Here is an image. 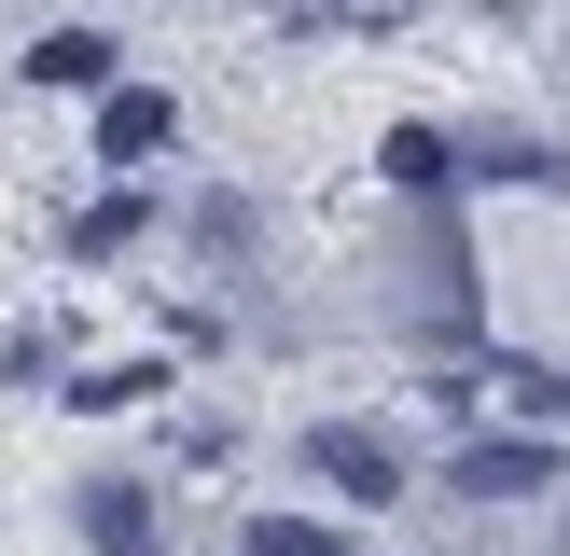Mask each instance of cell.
Masks as SVG:
<instances>
[{
  "mask_svg": "<svg viewBox=\"0 0 570 556\" xmlns=\"http://www.w3.org/2000/svg\"><path fill=\"white\" fill-rule=\"evenodd\" d=\"M126 70V56L98 42V28H42V42H28V83H111Z\"/></svg>",
  "mask_w": 570,
  "mask_h": 556,
  "instance_id": "cell-6",
  "label": "cell"
},
{
  "mask_svg": "<svg viewBox=\"0 0 570 556\" xmlns=\"http://www.w3.org/2000/svg\"><path fill=\"white\" fill-rule=\"evenodd\" d=\"M237 556H348V543H334L321 515H250V528H237Z\"/></svg>",
  "mask_w": 570,
  "mask_h": 556,
  "instance_id": "cell-8",
  "label": "cell"
},
{
  "mask_svg": "<svg viewBox=\"0 0 570 556\" xmlns=\"http://www.w3.org/2000/svg\"><path fill=\"white\" fill-rule=\"evenodd\" d=\"M306 473H321L348 515H390V500H404V445H390L376 417H321V431H306Z\"/></svg>",
  "mask_w": 570,
  "mask_h": 556,
  "instance_id": "cell-1",
  "label": "cell"
},
{
  "mask_svg": "<svg viewBox=\"0 0 570 556\" xmlns=\"http://www.w3.org/2000/svg\"><path fill=\"white\" fill-rule=\"evenodd\" d=\"M376 167L417 195V209H445V195H460V139H445V126H390V153H376Z\"/></svg>",
  "mask_w": 570,
  "mask_h": 556,
  "instance_id": "cell-5",
  "label": "cell"
},
{
  "mask_svg": "<svg viewBox=\"0 0 570 556\" xmlns=\"http://www.w3.org/2000/svg\"><path fill=\"white\" fill-rule=\"evenodd\" d=\"M70 528H83V556H167V515H154L139 473H83V487H70Z\"/></svg>",
  "mask_w": 570,
  "mask_h": 556,
  "instance_id": "cell-3",
  "label": "cell"
},
{
  "mask_svg": "<svg viewBox=\"0 0 570 556\" xmlns=\"http://www.w3.org/2000/svg\"><path fill=\"white\" fill-rule=\"evenodd\" d=\"M334 14H348V28H404L417 0H334Z\"/></svg>",
  "mask_w": 570,
  "mask_h": 556,
  "instance_id": "cell-9",
  "label": "cell"
},
{
  "mask_svg": "<svg viewBox=\"0 0 570 556\" xmlns=\"http://www.w3.org/2000/svg\"><path fill=\"white\" fill-rule=\"evenodd\" d=\"M557 473H570L557 431H473L460 459H445V487H460V500H543Z\"/></svg>",
  "mask_w": 570,
  "mask_h": 556,
  "instance_id": "cell-2",
  "label": "cell"
},
{
  "mask_svg": "<svg viewBox=\"0 0 570 556\" xmlns=\"http://www.w3.org/2000/svg\"><path fill=\"white\" fill-rule=\"evenodd\" d=\"M167 139H181V111L154 83H98V167H154Z\"/></svg>",
  "mask_w": 570,
  "mask_h": 556,
  "instance_id": "cell-4",
  "label": "cell"
},
{
  "mask_svg": "<svg viewBox=\"0 0 570 556\" xmlns=\"http://www.w3.org/2000/svg\"><path fill=\"white\" fill-rule=\"evenodd\" d=\"M139 222H154V195H139V181H126V195H98V209H83V222H70V250H83V265H98V250H126V237H139Z\"/></svg>",
  "mask_w": 570,
  "mask_h": 556,
  "instance_id": "cell-7",
  "label": "cell"
}]
</instances>
